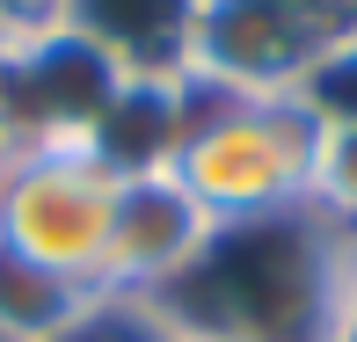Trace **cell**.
Wrapping results in <instances>:
<instances>
[{"label": "cell", "instance_id": "9c48e42d", "mask_svg": "<svg viewBox=\"0 0 357 342\" xmlns=\"http://www.w3.org/2000/svg\"><path fill=\"white\" fill-rule=\"evenodd\" d=\"M314 211L357 233V124H321V168H314Z\"/></svg>", "mask_w": 357, "mask_h": 342}, {"label": "cell", "instance_id": "3957f363", "mask_svg": "<svg viewBox=\"0 0 357 342\" xmlns=\"http://www.w3.org/2000/svg\"><path fill=\"white\" fill-rule=\"evenodd\" d=\"M117 189H124V175L95 146H29L15 182L0 189V248L29 255L37 270L102 299Z\"/></svg>", "mask_w": 357, "mask_h": 342}, {"label": "cell", "instance_id": "e0dca14e", "mask_svg": "<svg viewBox=\"0 0 357 342\" xmlns=\"http://www.w3.org/2000/svg\"><path fill=\"white\" fill-rule=\"evenodd\" d=\"M0 342H8V335H0Z\"/></svg>", "mask_w": 357, "mask_h": 342}, {"label": "cell", "instance_id": "277c9868", "mask_svg": "<svg viewBox=\"0 0 357 342\" xmlns=\"http://www.w3.org/2000/svg\"><path fill=\"white\" fill-rule=\"evenodd\" d=\"M350 29H328L321 15L291 0H204L190 37V88L197 95H299L328 44Z\"/></svg>", "mask_w": 357, "mask_h": 342}, {"label": "cell", "instance_id": "7c38bea8", "mask_svg": "<svg viewBox=\"0 0 357 342\" xmlns=\"http://www.w3.org/2000/svg\"><path fill=\"white\" fill-rule=\"evenodd\" d=\"M22 160H29V139H22V124L0 109V189L15 182V168H22Z\"/></svg>", "mask_w": 357, "mask_h": 342}, {"label": "cell", "instance_id": "52a82bcc", "mask_svg": "<svg viewBox=\"0 0 357 342\" xmlns=\"http://www.w3.org/2000/svg\"><path fill=\"white\" fill-rule=\"evenodd\" d=\"M204 0H66V29L124 80L190 88V37Z\"/></svg>", "mask_w": 357, "mask_h": 342}, {"label": "cell", "instance_id": "6da1fadb", "mask_svg": "<svg viewBox=\"0 0 357 342\" xmlns=\"http://www.w3.org/2000/svg\"><path fill=\"white\" fill-rule=\"evenodd\" d=\"M146 313L168 328H204L241 342H350L357 233L314 204L248 226H212L190 277Z\"/></svg>", "mask_w": 357, "mask_h": 342}, {"label": "cell", "instance_id": "4fadbf2b", "mask_svg": "<svg viewBox=\"0 0 357 342\" xmlns=\"http://www.w3.org/2000/svg\"><path fill=\"white\" fill-rule=\"evenodd\" d=\"M291 8L321 15V22H328V29H357V0H291Z\"/></svg>", "mask_w": 357, "mask_h": 342}, {"label": "cell", "instance_id": "9a60e30c", "mask_svg": "<svg viewBox=\"0 0 357 342\" xmlns=\"http://www.w3.org/2000/svg\"><path fill=\"white\" fill-rule=\"evenodd\" d=\"M0 59H8V37H0Z\"/></svg>", "mask_w": 357, "mask_h": 342}, {"label": "cell", "instance_id": "ba28073f", "mask_svg": "<svg viewBox=\"0 0 357 342\" xmlns=\"http://www.w3.org/2000/svg\"><path fill=\"white\" fill-rule=\"evenodd\" d=\"M95 306H102L95 291H80L66 277L37 270L29 255L0 248V335L8 342H59V335H73Z\"/></svg>", "mask_w": 357, "mask_h": 342}, {"label": "cell", "instance_id": "5bb4252c", "mask_svg": "<svg viewBox=\"0 0 357 342\" xmlns=\"http://www.w3.org/2000/svg\"><path fill=\"white\" fill-rule=\"evenodd\" d=\"M160 342H241V335H204V328H168L160 320Z\"/></svg>", "mask_w": 357, "mask_h": 342}, {"label": "cell", "instance_id": "2e32d148", "mask_svg": "<svg viewBox=\"0 0 357 342\" xmlns=\"http://www.w3.org/2000/svg\"><path fill=\"white\" fill-rule=\"evenodd\" d=\"M350 342H357V328H350Z\"/></svg>", "mask_w": 357, "mask_h": 342}, {"label": "cell", "instance_id": "8992f818", "mask_svg": "<svg viewBox=\"0 0 357 342\" xmlns=\"http://www.w3.org/2000/svg\"><path fill=\"white\" fill-rule=\"evenodd\" d=\"M124 88L132 80L102 52H88L73 29L15 44L0 59V109L22 124L29 146H95V132H102V117L117 109Z\"/></svg>", "mask_w": 357, "mask_h": 342}, {"label": "cell", "instance_id": "5b68a950", "mask_svg": "<svg viewBox=\"0 0 357 342\" xmlns=\"http://www.w3.org/2000/svg\"><path fill=\"white\" fill-rule=\"evenodd\" d=\"M212 240V211L190 197L168 168H139L117 189V226H109L102 299L117 306H160L190 277V263Z\"/></svg>", "mask_w": 357, "mask_h": 342}, {"label": "cell", "instance_id": "8fae6325", "mask_svg": "<svg viewBox=\"0 0 357 342\" xmlns=\"http://www.w3.org/2000/svg\"><path fill=\"white\" fill-rule=\"evenodd\" d=\"M52 29H66V0H0V37H8V52L52 37Z\"/></svg>", "mask_w": 357, "mask_h": 342}, {"label": "cell", "instance_id": "30bf717a", "mask_svg": "<svg viewBox=\"0 0 357 342\" xmlns=\"http://www.w3.org/2000/svg\"><path fill=\"white\" fill-rule=\"evenodd\" d=\"M59 342H160V320L146 313V306H117V299H102L73 335H59Z\"/></svg>", "mask_w": 357, "mask_h": 342}, {"label": "cell", "instance_id": "7a4b0ae2", "mask_svg": "<svg viewBox=\"0 0 357 342\" xmlns=\"http://www.w3.org/2000/svg\"><path fill=\"white\" fill-rule=\"evenodd\" d=\"M160 168L212 211V226L306 211L321 168V117L299 95H190V117Z\"/></svg>", "mask_w": 357, "mask_h": 342}]
</instances>
